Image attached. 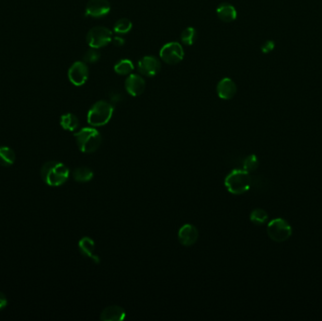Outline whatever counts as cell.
I'll use <instances>...</instances> for the list:
<instances>
[{"instance_id":"ac0fdd59","label":"cell","mask_w":322,"mask_h":321,"mask_svg":"<svg viewBox=\"0 0 322 321\" xmlns=\"http://www.w3.org/2000/svg\"><path fill=\"white\" fill-rule=\"evenodd\" d=\"M95 176L93 170L86 166H81L73 171V179L76 182L87 183L91 181Z\"/></svg>"},{"instance_id":"277c9868","label":"cell","mask_w":322,"mask_h":321,"mask_svg":"<svg viewBox=\"0 0 322 321\" xmlns=\"http://www.w3.org/2000/svg\"><path fill=\"white\" fill-rule=\"evenodd\" d=\"M113 106L107 101L96 102L88 112V123L93 127L104 126L111 120L113 115Z\"/></svg>"},{"instance_id":"cb8c5ba5","label":"cell","mask_w":322,"mask_h":321,"mask_svg":"<svg viewBox=\"0 0 322 321\" xmlns=\"http://www.w3.org/2000/svg\"><path fill=\"white\" fill-rule=\"evenodd\" d=\"M259 166V160L256 154H250L243 161V170L252 173L255 172Z\"/></svg>"},{"instance_id":"7a4b0ae2","label":"cell","mask_w":322,"mask_h":321,"mask_svg":"<svg viewBox=\"0 0 322 321\" xmlns=\"http://www.w3.org/2000/svg\"><path fill=\"white\" fill-rule=\"evenodd\" d=\"M76 144L81 152L95 153L102 143V136L95 127H84L74 133Z\"/></svg>"},{"instance_id":"8992f818","label":"cell","mask_w":322,"mask_h":321,"mask_svg":"<svg viewBox=\"0 0 322 321\" xmlns=\"http://www.w3.org/2000/svg\"><path fill=\"white\" fill-rule=\"evenodd\" d=\"M112 40V32L105 27H95L87 34V43L93 48H101L110 44Z\"/></svg>"},{"instance_id":"7c38bea8","label":"cell","mask_w":322,"mask_h":321,"mask_svg":"<svg viewBox=\"0 0 322 321\" xmlns=\"http://www.w3.org/2000/svg\"><path fill=\"white\" fill-rule=\"evenodd\" d=\"M125 84L126 92L132 96H139L144 92L146 87V83L143 77L136 73L129 74L125 79Z\"/></svg>"},{"instance_id":"44dd1931","label":"cell","mask_w":322,"mask_h":321,"mask_svg":"<svg viewBox=\"0 0 322 321\" xmlns=\"http://www.w3.org/2000/svg\"><path fill=\"white\" fill-rule=\"evenodd\" d=\"M268 218L269 217H268L267 212L261 208H257V209L253 210L251 213V216H250L251 221L257 225H262L264 223H266Z\"/></svg>"},{"instance_id":"2e32d148","label":"cell","mask_w":322,"mask_h":321,"mask_svg":"<svg viewBox=\"0 0 322 321\" xmlns=\"http://www.w3.org/2000/svg\"><path fill=\"white\" fill-rule=\"evenodd\" d=\"M217 15L222 22L231 23L236 19L237 13L233 5L222 3L217 8Z\"/></svg>"},{"instance_id":"9a60e30c","label":"cell","mask_w":322,"mask_h":321,"mask_svg":"<svg viewBox=\"0 0 322 321\" xmlns=\"http://www.w3.org/2000/svg\"><path fill=\"white\" fill-rule=\"evenodd\" d=\"M125 310L118 305L108 306L103 310L100 319L103 321H120L125 318Z\"/></svg>"},{"instance_id":"52a82bcc","label":"cell","mask_w":322,"mask_h":321,"mask_svg":"<svg viewBox=\"0 0 322 321\" xmlns=\"http://www.w3.org/2000/svg\"><path fill=\"white\" fill-rule=\"evenodd\" d=\"M159 55L164 62L170 65H175L183 59L185 52L181 44L176 42H172L163 45Z\"/></svg>"},{"instance_id":"ffe728a7","label":"cell","mask_w":322,"mask_h":321,"mask_svg":"<svg viewBox=\"0 0 322 321\" xmlns=\"http://www.w3.org/2000/svg\"><path fill=\"white\" fill-rule=\"evenodd\" d=\"M133 70H134V65L131 60L129 59H122L114 66V71L121 75L129 74L131 73Z\"/></svg>"},{"instance_id":"ba28073f","label":"cell","mask_w":322,"mask_h":321,"mask_svg":"<svg viewBox=\"0 0 322 321\" xmlns=\"http://www.w3.org/2000/svg\"><path fill=\"white\" fill-rule=\"evenodd\" d=\"M68 77L74 86L84 85L89 78V68L84 61H76L70 67L68 71Z\"/></svg>"},{"instance_id":"4316f807","label":"cell","mask_w":322,"mask_h":321,"mask_svg":"<svg viewBox=\"0 0 322 321\" xmlns=\"http://www.w3.org/2000/svg\"><path fill=\"white\" fill-rule=\"evenodd\" d=\"M7 304L8 300L6 296L2 292H0V310H2L3 308L7 306Z\"/></svg>"},{"instance_id":"4fadbf2b","label":"cell","mask_w":322,"mask_h":321,"mask_svg":"<svg viewBox=\"0 0 322 321\" xmlns=\"http://www.w3.org/2000/svg\"><path fill=\"white\" fill-rule=\"evenodd\" d=\"M237 88L234 81L231 78L224 77L217 85V94L220 99L230 100L236 95Z\"/></svg>"},{"instance_id":"5b68a950","label":"cell","mask_w":322,"mask_h":321,"mask_svg":"<svg viewBox=\"0 0 322 321\" xmlns=\"http://www.w3.org/2000/svg\"><path fill=\"white\" fill-rule=\"evenodd\" d=\"M268 235L275 242H284L287 240L291 234L292 229L288 222L283 219H275L268 224Z\"/></svg>"},{"instance_id":"5bb4252c","label":"cell","mask_w":322,"mask_h":321,"mask_svg":"<svg viewBox=\"0 0 322 321\" xmlns=\"http://www.w3.org/2000/svg\"><path fill=\"white\" fill-rule=\"evenodd\" d=\"M78 249H79L82 256L91 258L94 262L97 263V264L100 262L99 256H96L95 254L96 243L91 237H89V236L82 237L78 242Z\"/></svg>"},{"instance_id":"603a6c76","label":"cell","mask_w":322,"mask_h":321,"mask_svg":"<svg viewBox=\"0 0 322 321\" xmlns=\"http://www.w3.org/2000/svg\"><path fill=\"white\" fill-rule=\"evenodd\" d=\"M196 37H197L196 29L190 27V28L184 29L183 31H182V33H181V41L186 45H191V44L195 43Z\"/></svg>"},{"instance_id":"9c48e42d","label":"cell","mask_w":322,"mask_h":321,"mask_svg":"<svg viewBox=\"0 0 322 321\" xmlns=\"http://www.w3.org/2000/svg\"><path fill=\"white\" fill-rule=\"evenodd\" d=\"M138 69L142 75L152 77L159 73L161 69L160 61L158 58L153 56H146L139 59Z\"/></svg>"},{"instance_id":"7402d4cb","label":"cell","mask_w":322,"mask_h":321,"mask_svg":"<svg viewBox=\"0 0 322 321\" xmlns=\"http://www.w3.org/2000/svg\"><path fill=\"white\" fill-rule=\"evenodd\" d=\"M132 29V22L127 18H121L114 25V31L118 34H126Z\"/></svg>"},{"instance_id":"30bf717a","label":"cell","mask_w":322,"mask_h":321,"mask_svg":"<svg viewBox=\"0 0 322 321\" xmlns=\"http://www.w3.org/2000/svg\"><path fill=\"white\" fill-rule=\"evenodd\" d=\"M110 12L108 0H90L86 6V15L93 18H101Z\"/></svg>"},{"instance_id":"e0dca14e","label":"cell","mask_w":322,"mask_h":321,"mask_svg":"<svg viewBox=\"0 0 322 321\" xmlns=\"http://www.w3.org/2000/svg\"><path fill=\"white\" fill-rule=\"evenodd\" d=\"M60 125L67 131H75L79 126V121L77 117L73 113H66L60 117Z\"/></svg>"},{"instance_id":"3957f363","label":"cell","mask_w":322,"mask_h":321,"mask_svg":"<svg viewBox=\"0 0 322 321\" xmlns=\"http://www.w3.org/2000/svg\"><path fill=\"white\" fill-rule=\"evenodd\" d=\"M252 185V178L250 173L244 170H233L228 174L224 179V186L226 190L234 194L240 195L248 191Z\"/></svg>"},{"instance_id":"484cf974","label":"cell","mask_w":322,"mask_h":321,"mask_svg":"<svg viewBox=\"0 0 322 321\" xmlns=\"http://www.w3.org/2000/svg\"><path fill=\"white\" fill-rule=\"evenodd\" d=\"M111 43L113 44L114 46H118V47H120V46H123V45L125 44V40H124L122 37L116 36L114 37V38H112Z\"/></svg>"},{"instance_id":"d6986e66","label":"cell","mask_w":322,"mask_h":321,"mask_svg":"<svg viewBox=\"0 0 322 321\" xmlns=\"http://www.w3.org/2000/svg\"><path fill=\"white\" fill-rule=\"evenodd\" d=\"M15 161V151L10 147H0V165L9 167L13 165Z\"/></svg>"},{"instance_id":"8fae6325","label":"cell","mask_w":322,"mask_h":321,"mask_svg":"<svg viewBox=\"0 0 322 321\" xmlns=\"http://www.w3.org/2000/svg\"><path fill=\"white\" fill-rule=\"evenodd\" d=\"M199 238V231L192 224H185L178 231V240L186 247L194 245Z\"/></svg>"},{"instance_id":"d4e9b609","label":"cell","mask_w":322,"mask_h":321,"mask_svg":"<svg viewBox=\"0 0 322 321\" xmlns=\"http://www.w3.org/2000/svg\"><path fill=\"white\" fill-rule=\"evenodd\" d=\"M101 58V55L97 48H91L84 54L83 60L85 63H96Z\"/></svg>"},{"instance_id":"6da1fadb","label":"cell","mask_w":322,"mask_h":321,"mask_svg":"<svg viewBox=\"0 0 322 321\" xmlns=\"http://www.w3.org/2000/svg\"><path fill=\"white\" fill-rule=\"evenodd\" d=\"M69 175L68 167L59 161H48L41 169L42 179L50 187L62 186L68 180Z\"/></svg>"}]
</instances>
